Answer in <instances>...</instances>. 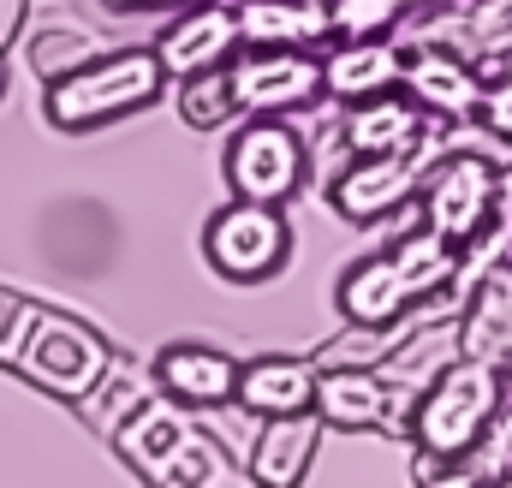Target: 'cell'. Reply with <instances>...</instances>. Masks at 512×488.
I'll list each match as a JSON object with an SVG mask.
<instances>
[{
	"label": "cell",
	"instance_id": "30",
	"mask_svg": "<svg viewBox=\"0 0 512 488\" xmlns=\"http://www.w3.org/2000/svg\"><path fill=\"white\" fill-rule=\"evenodd\" d=\"M501 387H507V405H512V364L501 369Z\"/></svg>",
	"mask_w": 512,
	"mask_h": 488
},
{
	"label": "cell",
	"instance_id": "8",
	"mask_svg": "<svg viewBox=\"0 0 512 488\" xmlns=\"http://www.w3.org/2000/svg\"><path fill=\"white\" fill-rule=\"evenodd\" d=\"M239 114H304L316 102H328V72L316 48H239L227 60Z\"/></svg>",
	"mask_w": 512,
	"mask_h": 488
},
{
	"label": "cell",
	"instance_id": "18",
	"mask_svg": "<svg viewBox=\"0 0 512 488\" xmlns=\"http://www.w3.org/2000/svg\"><path fill=\"white\" fill-rule=\"evenodd\" d=\"M459 358L477 364H512V262L489 268L471 292H465V316H459Z\"/></svg>",
	"mask_w": 512,
	"mask_h": 488
},
{
	"label": "cell",
	"instance_id": "15",
	"mask_svg": "<svg viewBox=\"0 0 512 488\" xmlns=\"http://www.w3.org/2000/svg\"><path fill=\"white\" fill-rule=\"evenodd\" d=\"M322 417L316 411H286V417H262L251 441V483L262 488H298L310 477L316 453H322Z\"/></svg>",
	"mask_w": 512,
	"mask_h": 488
},
{
	"label": "cell",
	"instance_id": "2",
	"mask_svg": "<svg viewBox=\"0 0 512 488\" xmlns=\"http://www.w3.org/2000/svg\"><path fill=\"white\" fill-rule=\"evenodd\" d=\"M167 84H173V78H167L155 42H149V48H102V54L84 60L78 72H66L60 84H48L42 114H48L54 131H102V125L155 108Z\"/></svg>",
	"mask_w": 512,
	"mask_h": 488
},
{
	"label": "cell",
	"instance_id": "12",
	"mask_svg": "<svg viewBox=\"0 0 512 488\" xmlns=\"http://www.w3.org/2000/svg\"><path fill=\"white\" fill-rule=\"evenodd\" d=\"M239 48H245V36H239V12L221 6V0L179 6V12L167 18V30L155 36V54H161V66H167L173 84L191 78V72H215V66H227Z\"/></svg>",
	"mask_w": 512,
	"mask_h": 488
},
{
	"label": "cell",
	"instance_id": "4",
	"mask_svg": "<svg viewBox=\"0 0 512 488\" xmlns=\"http://www.w3.org/2000/svg\"><path fill=\"white\" fill-rule=\"evenodd\" d=\"M203 262L227 280V286H262L292 262V221L286 203H251L233 197L227 209L209 215L203 227Z\"/></svg>",
	"mask_w": 512,
	"mask_h": 488
},
{
	"label": "cell",
	"instance_id": "21",
	"mask_svg": "<svg viewBox=\"0 0 512 488\" xmlns=\"http://www.w3.org/2000/svg\"><path fill=\"white\" fill-rule=\"evenodd\" d=\"M417 42H447V48H459L471 60L512 66V0H471L459 18L417 30Z\"/></svg>",
	"mask_w": 512,
	"mask_h": 488
},
{
	"label": "cell",
	"instance_id": "3",
	"mask_svg": "<svg viewBox=\"0 0 512 488\" xmlns=\"http://www.w3.org/2000/svg\"><path fill=\"white\" fill-rule=\"evenodd\" d=\"M120 459H126L137 477L161 488H203V483H221V459L209 447V435L191 423V405H179L173 393H149L114 435Z\"/></svg>",
	"mask_w": 512,
	"mask_h": 488
},
{
	"label": "cell",
	"instance_id": "23",
	"mask_svg": "<svg viewBox=\"0 0 512 488\" xmlns=\"http://www.w3.org/2000/svg\"><path fill=\"white\" fill-rule=\"evenodd\" d=\"M24 54H30V72H36L42 84H60L66 72H78L84 60H96L102 42H96L90 30H72V24H42V30L24 42Z\"/></svg>",
	"mask_w": 512,
	"mask_h": 488
},
{
	"label": "cell",
	"instance_id": "27",
	"mask_svg": "<svg viewBox=\"0 0 512 488\" xmlns=\"http://www.w3.org/2000/svg\"><path fill=\"white\" fill-rule=\"evenodd\" d=\"M477 120H483V131H489L495 143H512V72H501V78L483 90V108H477Z\"/></svg>",
	"mask_w": 512,
	"mask_h": 488
},
{
	"label": "cell",
	"instance_id": "6",
	"mask_svg": "<svg viewBox=\"0 0 512 488\" xmlns=\"http://www.w3.org/2000/svg\"><path fill=\"white\" fill-rule=\"evenodd\" d=\"M435 161H441V137H435V131H429L423 143H411V149H393V155H352V161L334 173L328 203H334L340 221L376 227L387 215H399L411 197H423V179H429Z\"/></svg>",
	"mask_w": 512,
	"mask_h": 488
},
{
	"label": "cell",
	"instance_id": "9",
	"mask_svg": "<svg viewBox=\"0 0 512 488\" xmlns=\"http://www.w3.org/2000/svg\"><path fill=\"white\" fill-rule=\"evenodd\" d=\"M501 173L489 155L477 149H453L429 167L423 179V227H435L441 239H453L459 250L477 239L495 215V197H501Z\"/></svg>",
	"mask_w": 512,
	"mask_h": 488
},
{
	"label": "cell",
	"instance_id": "20",
	"mask_svg": "<svg viewBox=\"0 0 512 488\" xmlns=\"http://www.w3.org/2000/svg\"><path fill=\"white\" fill-rule=\"evenodd\" d=\"M245 48H316L328 42V0H239Z\"/></svg>",
	"mask_w": 512,
	"mask_h": 488
},
{
	"label": "cell",
	"instance_id": "1",
	"mask_svg": "<svg viewBox=\"0 0 512 488\" xmlns=\"http://www.w3.org/2000/svg\"><path fill=\"white\" fill-rule=\"evenodd\" d=\"M501 411H507L501 369L477 364V358H453V364H441L423 381L405 435L429 459H471V453H483V441L501 423Z\"/></svg>",
	"mask_w": 512,
	"mask_h": 488
},
{
	"label": "cell",
	"instance_id": "14",
	"mask_svg": "<svg viewBox=\"0 0 512 488\" xmlns=\"http://www.w3.org/2000/svg\"><path fill=\"white\" fill-rule=\"evenodd\" d=\"M334 304H340V316H346L352 328H399V322L417 310V298H411V286H405L393 250L358 256V262L340 274Z\"/></svg>",
	"mask_w": 512,
	"mask_h": 488
},
{
	"label": "cell",
	"instance_id": "5",
	"mask_svg": "<svg viewBox=\"0 0 512 488\" xmlns=\"http://www.w3.org/2000/svg\"><path fill=\"white\" fill-rule=\"evenodd\" d=\"M12 364L24 369L36 387H48V393H60V399L78 405L114 369V352L84 322H72L60 310H36V316H24V328L12 340Z\"/></svg>",
	"mask_w": 512,
	"mask_h": 488
},
{
	"label": "cell",
	"instance_id": "11",
	"mask_svg": "<svg viewBox=\"0 0 512 488\" xmlns=\"http://www.w3.org/2000/svg\"><path fill=\"white\" fill-rule=\"evenodd\" d=\"M316 417L328 429H405V399L393 387L387 369L370 364H322V381H316Z\"/></svg>",
	"mask_w": 512,
	"mask_h": 488
},
{
	"label": "cell",
	"instance_id": "31",
	"mask_svg": "<svg viewBox=\"0 0 512 488\" xmlns=\"http://www.w3.org/2000/svg\"><path fill=\"white\" fill-rule=\"evenodd\" d=\"M417 6H441V0H411V12H417Z\"/></svg>",
	"mask_w": 512,
	"mask_h": 488
},
{
	"label": "cell",
	"instance_id": "17",
	"mask_svg": "<svg viewBox=\"0 0 512 488\" xmlns=\"http://www.w3.org/2000/svg\"><path fill=\"white\" fill-rule=\"evenodd\" d=\"M429 137V114L405 96V90H382L370 102H346L340 120V149L346 155H393Z\"/></svg>",
	"mask_w": 512,
	"mask_h": 488
},
{
	"label": "cell",
	"instance_id": "7",
	"mask_svg": "<svg viewBox=\"0 0 512 488\" xmlns=\"http://www.w3.org/2000/svg\"><path fill=\"white\" fill-rule=\"evenodd\" d=\"M227 191L251 197V203H292L310 179V149L280 114H245L233 131L227 155H221Z\"/></svg>",
	"mask_w": 512,
	"mask_h": 488
},
{
	"label": "cell",
	"instance_id": "16",
	"mask_svg": "<svg viewBox=\"0 0 512 488\" xmlns=\"http://www.w3.org/2000/svg\"><path fill=\"white\" fill-rule=\"evenodd\" d=\"M322 72H328V96L340 108L346 102H370L382 90H399L405 48L387 42V36H334V48L322 54Z\"/></svg>",
	"mask_w": 512,
	"mask_h": 488
},
{
	"label": "cell",
	"instance_id": "22",
	"mask_svg": "<svg viewBox=\"0 0 512 488\" xmlns=\"http://www.w3.org/2000/svg\"><path fill=\"white\" fill-rule=\"evenodd\" d=\"M459 256H465V250L453 239H441L435 227H417V233H405V239L393 244V262H399V274H405V286H411L417 304L435 298V292H453Z\"/></svg>",
	"mask_w": 512,
	"mask_h": 488
},
{
	"label": "cell",
	"instance_id": "26",
	"mask_svg": "<svg viewBox=\"0 0 512 488\" xmlns=\"http://www.w3.org/2000/svg\"><path fill=\"white\" fill-rule=\"evenodd\" d=\"M411 0H328V30L334 36H387Z\"/></svg>",
	"mask_w": 512,
	"mask_h": 488
},
{
	"label": "cell",
	"instance_id": "32",
	"mask_svg": "<svg viewBox=\"0 0 512 488\" xmlns=\"http://www.w3.org/2000/svg\"><path fill=\"white\" fill-rule=\"evenodd\" d=\"M0 96H6V66H0Z\"/></svg>",
	"mask_w": 512,
	"mask_h": 488
},
{
	"label": "cell",
	"instance_id": "25",
	"mask_svg": "<svg viewBox=\"0 0 512 488\" xmlns=\"http://www.w3.org/2000/svg\"><path fill=\"white\" fill-rule=\"evenodd\" d=\"M233 114H239V96H233L227 66L179 78V120L191 131H221V125H233Z\"/></svg>",
	"mask_w": 512,
	"mask_h": 488
},
{
	"label": "cell",
	"instance_id": "29",
	"mask_svg": "<svg viewBox=\"0 0 512 488\" xmlns=\"http://www.w3.org/2000/svg\"><path fill=\"white\" fill-rule=\"evenodd\" d=\"M108 12H179V6H197V0H102Z\"/></svg>",
	"mask_w": 512,
	"mask_h": 488
},
{
	"label": "cell",
	"instance_id": "19",
	"mask_svg": "<svg viewBox=\"0 0 512 488\" xmlns=\"http://www.w3.org/2000/svg\"><path fill=\"white\" fill-rule=\"evenodd\" d=\"M316 381L322 364L310 358H251L239 369V399L256 423L262 417H286V411H316Z\"/></svg>",
	"mask_w": 512,
	"mask_h": 488
},
{
	"label": "cell",
	"instance_id": "10",
	"mask_svg": "<svg viewBox=\"0 0 512 488\" xmlns=\"http://www.w3.org/2000/svg\"><path fill=\"white\" fill-rule=\"evenodd\" d=\"M399 90L441 125H459V120H477L483 108V72L471 66V54L447 48V42H411L405 48V78Z\"/></svg>",
	"mask_w": 512,
	"mask_h": 488
},
{
	"label": "cell",
	"instance_id": "13",
	"mask_svg": "<svg viewBox=\"0 0 512 488\" xmlns=\"http://www.w3.org/2000/svg\"><path fill=\"white\" fill-rule=\"evenodd\" d=\"M239 358L233 352H221V346H197V340H173V346H161V358H155V387L161 393H173L179 405H191V411H215V405H233L239 399Z\"/></svg>",
	"mask_w": 512,
	"mask_h": 488
},
{
	"label": "cell",
	"instance_id": "24",
	"mask_svg": "<svg viewBox=\"0 0 512 488\" xmlns=\"http://www.w3.org/2000/svg\"><path fill=\"white\" fill-rule=\"evenodd\" d=\"M155 393V375H126V369H108L84 399H78V411H84V423H96L102 435H120V423H126L131 411L143 405Z\"/></svg>",
	"mask_w": 512,
	"mask_h": 488
},
{
	"label": "cell",
	"instance_id": "28",
	"mask_svg": "<svg viewBox=\"0 0 512 488\" xmlns=\"http://www.w3.org/2000/svg\"><path fill=\"white\" fill-rule=\"evenodd\" d=\"M18 30H24V0H0V54L18 42Z\"/></svg>",
	"mask_w": 512,
	"mask_h": 488
}]
</instances>
